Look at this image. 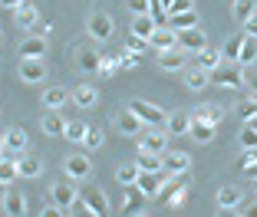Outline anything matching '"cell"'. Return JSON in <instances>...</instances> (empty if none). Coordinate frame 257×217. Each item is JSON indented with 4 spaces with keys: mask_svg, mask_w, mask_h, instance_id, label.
I'll list each match as a JSON object with an SVG mask.
<instances>
[{
    "mask_svg": "<svg viewBox=\"0 0 257 217\" xmlns=\"http://www.w3.org/2000/svg\"><path fill=\"white\" fill-rule=\"evenodd\" d=\"M125 109H132V112H136V119L142 122L145 128H165V122H168V112H165V109H159L155 102H145V99H128Z\"/></svg>",
    "mask_w": 257,
    "mask_h": 217,
    "instance_id": "6da1fadb",
    "label": "cell"
},
{
    "mask_svg": "<svg viewBox=\"0 0 257 217\" xmlns=\"http://www.w3.org/2000/svg\"><path fill=\"white\" fill-rule=\"evenodd\" d=\"M86 33H89V40H96V43H109L112 33H115L112 17H109L106 10H92V14L86 17Z\"/></svg>",
    "mask_w": 257,
    "mask_h": 217,
    "instance_id": "7a4b0ae2",
    "label": "cell"
},
{
    "mask_svg": "<svg viewBox=\"0 0 257 217\" xmlns=\"http://www.w3.org/2000/svg\"><path fill=\"white\" fill-rule=\"evenodd\" d=\"M63 174H66L69 181H86L92 174V161L86 151H73V155L63 158Z\"/></svg>",
    "mask_w": 257,
    "mask_h": 217,
    "instance_id": "3957f363",
    "label": "cell"
},
{
    "mask_svg": "<svg viewBox=\"0 0 257 217\" xmlns=\"http://www.w3.org/2000/svg\"><path fill=\"white\" fill-rule=\"evenodd\" d=\"M50 201L60 204L63 210H69L76 201H79V187H76V181H69V178L53 181V184H50Z\"/></svg>",
    "mask_w": 257,
    "mask_h": 217,
    "instance_id": "277c9868",
    "label": "cell"
},
{
    "mask_svg": "<svg viewBox=\"0 0 257 217\" xmlns=\"http://www.w3.org/2000/svg\"><path fill=\"white\" fill-rule=\"evenodd\" d=\"M46 50H50V43H46L43 33H27L20 40V46H17V56L20 60H43Z\"/></svg>",
    "mask_w": 257,
    "mask_h": 217,
    "instance_id": "5b68a950",
    "label": "cell"
},
{
    "mask_svg": "<svg viewBox=\"0 0 257 217\" xmlns=\"http://www.w3.org/2000/svg\"><path fill=\"white\" fill-rule=\"evenodd\" d=\"M211 79L221 86V89H241L244 86V66L241 63H224L221 69H214Z\"/></svg>",
    "mask_w": 257,
    "mask_h": 217,
    "instance_id": "8992f818",
    "label": "cell"
},
{
    "mask_svg": "<svg viewBox=\"0 0 257 217\" xmlns=\"http://www.w3.org/2000/svg\"><path fill=\"white\" fill-rule=\"evenodd\" d=\"M139 151L165 155V151H168V132H165V128H145V132L139 135Z\"/></svg>",
    "mask_w": 257,
    "mask_h": 217,
    "instance_id": "52a82bcc",
    "label": "cell"
},
{
    "mask_svg": "<svg viewBox=\"0 0 257 217\" xmlns=\"http://www.w3.org/2000/svg\"><path fill=\"white\" fill-rule=\"evenodd\" d=\"M155 63H159L162 73H185L188 69V53L182 50V46H175V50H165L155 56Z\"/></svg>",
    "mask_w": 257,
    "mask_h": 217,
    "instance_id": "ba28073f",
    "label": "cell"
},
{
    "mask_svg": "<svg viewBox=\"0 0 257 217\" xmlns=\"http://www.w3.org/2000/svg\"><path fill=\"white\" fill-rule=\"evenodd\" d=\"M178 46H182L188 56H191V53L198 56V53L208 46V33H204L201 27H191V30H178Z\"/></svg>",
    "mask_w": 257,
    "mask_h": 217,
    "instance_id": "9c48e42d",
    "label": "cell"
},
{
    "mask_svg": "<svg viewBox=\"0 0 257 217\" xmlns=\"http://www.w3.org/2000/svg\"><path fill=\"white\" fill-rule=\"evenodd\" d=\"M17 73H20V83L37 86V83H43V79H46V63L43 60H20Z\"/></svg>",
    "mask_w": 257,
    "mask_h": 217,
    "instance_id": "30bf717a",
    "label": "cell"
},
{
    "mask_svg": "<svg viewBox=\"0 0 257 217\" xmlns=\"http://www.w3.org/2000/svg\"><path fill=\"white\" fill-rule=\"evenodd\" d=\"M40 128H43V135H50V138H66V119H63L60 112H53V109H46V112L40 115Z\"/></svg>",
    "mask_w": 257,
    "mask_h": 217,
    "instance_id": "8fae6325",
    "label": "cell"
},
{
    "mask_svg": "<svg viewBox=\"0 0 257 217\" xmlns=\"http://www.w3.org/2000/svg\"><path fill=\"white\" fill-rule=\"evenodd\" d=\"M165 178H168L165 171H159V174L142 171V174H139V181H136V187L142 191L145 197H159V194H162V187H165Z\"/></svg>",
    "mask_w": 257,
    "mask_h": 217,
    "instance_id": "7c38bea8",
    "label": "cell"
},
{
    "mask_svg": "<svg viewBox=\"0 0 257 217\" xmlns=\"http://www.w3.org/2000/svg\"><path fill=\"white\" fill-rule=\"evenodd\" d=\"M115 128H119L125 138H139V135L145 132V125L136 119V112H132V109H122V112L115 115Z\"/></svg>",
    "mask_w": 257,
    "mask_h": 217,
    "instance_id": "4fadbf2b",
    "label": "cell"
},
{
    "mask_svg": "<svg viewBox=\"0 0 257 217\" xmlns=\"http://www.w3.org/2000/svg\"><path fill=\"white\" fill-rule=\"evenodd\" d=\"M79 197H83V201L92 207V214H96V217H109V197L102 194L99 187H83V191H79Z\"/></svg>",
    "mask_w": 257,
    "mask_h": 217,
    "instance_id": "5bb4252c",
    "label": "cell"
},
{
    "mask_svg": "<svg viewBox=\"0 0 257 217\" xmlns=\"http://www.w3.org/2000/svg\"><path fill=\"white\" fill-rule=\"evenodd\" d=\"M149 46H152V50H155V53L175 50V46H178V30H172V27H159V30L152 33Z\"/></svg>",
    "mask_w": 257,
    "mask_h": 217,
    "instance_id": "9a60e30c",
    "label": "cell"
},
{
    "mask_svg": "<svg viewBox=\"0 0 257 217\" xmlns=\"http://www.w3.org/2000/svg\"><path fill=\"white\" fill-rule=\"evenodd\" d=\"M4 148H7V155L20 158L23 151H27V132H23V128H7V132H4Z\"/></svg>",
    "mask_w": 257,
    "mask_h": 217,
    "instance_id": "2e32d148",
    "label": "cell"
},
{
    "mask_svg": "<svg viewBox=\"0 0 257 217\" xmlns=\"http://www.w3.org/2000/svg\"><path fill=\"white\" fill-rule=\"evenodd\" d=\"M14 23L20 27V30H27V33H33L40 27V10L33 7V4H27V7H20V10H14Z\"/></svg>",
    "mask_w": 257,
    "mask_h": 217,
    "instance_id": "e0dca14e",
    "label": "cell"
},
{
    "mask_svg": "<svg viewBox=\"0 0 257 217\" xmlns=\"http://www.w3.org/2000/svg\"><path fill=\"white\" fill-rule=\"evenodd\" d=\"M4 214L7 217H23L27 214V197L20 194V191H14V187H10V191H4Z\"/></svg>",
    "mask_w": 257,
    "mask_h": 217,
    "instance_id": "ac0fdd59",
    "label": "cell"
},
{
    "mask_svg": "<svg viewBox=\"0 0 257 217\" xmlns=\"http://www.w3.org/2000/svg\"><path fill=\"white\" fill-rule=\"evenodd\" d=\"M76 66L83 69V73H99V66H102V56H99L92 46H79V50H76Z\"/></svg>",
    "mask_w": 257,
    "mask_h": 217,
    "instance_id": "d6986e66",
    "label": "cell"
},
{
    "mask_svg": "<svg viewBox=\"0 0 257 217\" xmlns=\"http://www.w3.org/2000/svg\"><path fill=\"white\" fill-rule=\"evenodd\" d=\"M182 76H185V86H188L191 92H201L204 86H211V73H208V69H201V66H188Z\"/></svg>",
    "mask_w": 257,
    "mask_h": 217,
    "instance_id": "ffe728a7",
    "label": "cell"
},
{
    "mask_svg": "<svg viewBox=\"0 0 257 217\" xmlns=\"http://www.w3.org/2000/svg\"><path fill=\"white\" fill-rule=\"evenodd\" d=\"M69 99H73V92H66L63 86H50V89H43V109H53V112H60Z\"/></svg>",
    "mask_w": 257,
    "mask_h": 217,
    "instance_id": "44dd1931",
    "label": "cell"
},
{
    "mask_svg": "<svg viewBox=\"0 0 257 217\" xmlns=\"http://www.w3.org/2000/svg\"><path fill=\"white\" fill-rule=\"evenodd\" d=\"M191 171V155L188 151H175V155L165 158V174L172 178V174H188Z\"/></svg>",
    "mask_w": 257,
    "mask_h": 217,
    "instance_id": "7402d4cb",
    "label": "cell"
},
{
    "mask_svg": "<svg viewBox=\"0 0 257 217\" xmlns=\"http://www.w3.org/2000/svg\"><path fill=\"white\" fill-rule=\"evenodd\" d=\"M195 66H201V69H208V73H214V69L224 66V53L214 50V46H204V50L198 53V63H195Z\"/></svg>",
    "mask_w": 257,
    "mask_h": 217,
    "instance_id": "603a6c76",
    "label": "cell"
},
{
    "mask_svg": "<svg viewBox=\"0 0 257 217\" xmlns=\"http://www.w3.org/2000/svg\"><path fill=\"white\" fill-rule=\"evenodd\" d=\"M191 119H198V122H208V125H214L218 128V122L224 119V109H221L218 102H208V105H198L195 112H191Z\"/></svg>",
    "mask_w": 257,
    "mask_h": 217,
    "instance_id": "cb8c5ba5",
    "label": "cell"
},
{
    "mask_svg": "<svg viewBox=\"0 0 257 217\" xmlns=\"http://www.w3.org/2000/svg\"><path fill=\"white\" fill-rule=\"evenodd\" d=\"M241 204H244V191L237 184L218 187V207H241Z\"/></svg>",
    "mask_w": 257,
    "mask_h": 217,
    "instance_id": "d4e9b609",
    "label": "cell"
},
{
    "mask_svg": "<svg viewBox=\"0 0 257 217\" xmlns=\"http://www.w3.org/2000/svg\"><path fill=\"white\" fill-rule=\"evenodd\" d=\"M132 37H142V40H152V33L159 30V23H155V17L145 14V17H132Z\"/></svg>",
    "mask_w": 257,
    "mask_h": 217,
    "instance_id": "484cf974",
    "label": "cell"
},
{
    "mask_svg": "<svg viewBox=\"0 0 257 217\" xmlns=\"http://www.w3.org/2000/svg\"><path fill=\"white\" fill-rule=\"evenodd\" d=\"M165 27H172V30H191V27H201V20H198L195 10H185V14H168Z\"/></svg>",
    "mask_w": 257,
    "mask_h": 217,
    "instance_id": "4316f807",
    "label": "cell"
},
{
    "mask_svg": "<svg viewBox=\"0 0 257 217\" xmlns=\"http://www.w3.org/2000/svg\"><path fill=\"white\" fill-rule=\"evenodd\" d=\"M231 14H234V20L241 23V27H247L257 17V4L254 0H234V4H231Z\"/></svg>",
    "mask_w": 257,
    "mask_h": 217,
    "instance_id": "83f0119b",
    "label": "cell"
},
{
    "mask_svg": "<svg viewBox=\"0 0 257 217\" xmlns=\"http://www.w3.org/2000/svg\"><path fill=\"white\" fill-rule=\"evenodd\" d=\"M73 102L79 105V109H96V102H99V92L92 89L89 83H83V86H76V89H73Z\"/></svg>",
    "mask_w": 257,
    "mask_h": 217,
    "instance_id": "f1b7e54d",
    "label": "cell"
},
{
    "mask_svg": "<svg viewBox=\"0 0 257 217\" xmlns=\"http://www.w3.org/2000/svg\"><path fill=\"white\" fill-rule=\"evenodd\" d=\"M17 174H20L17 158L14 155H0V187H10L17 181Z\"/></svg>",
    "mask_w": 257,
    "mask_h": 217,
    "instance_id": "f546056e",
    "label": "cell"
},
{
    "mask_svg": "<svg viewBox=\"0 0 257 217\" xmlns=\"http://www.w3.org/2000/svg\"><path fill=\"white\" fill-rule=\"evenodd\" d=\"M136 165H139V171L159 174V171H165V158H162V155H149V151H139Z\"/></svg>",
    "mask_w": 257,
    "mask_h": 217,
    "instance_id": "4dcf8cb0",
    "label": "cell"
},
{
    "mask_svg": "<svg viewBox=\"0 0 257 217\" xmlns=\"http://www.w3.org/2000/svg\"><path fill=\"white\" fill-rule=\"evenodd\" d=\"M17 168H20V178H40L43 174V161L33 155H20L17 158Z\"/></svg>",
    "mask_w": 257,
    "mask_h": 217,
    "instance_id": "1f68e13d",
    "label": "cell"
},
{
    "mask_svg": "<svg viewBox=\"0 0 257 217\" xmlns=\"http://www.w3.org/2000/svg\"><path fill=\"white\" fill-rule=\"evenodd\" d=\"M188 135L195 138L198 145H211V142H214V125H208V122H198V119H191V128H188Z\"/></svg>",
    "mask_w": 257,
    "mask_h": 217,
    "instance_id": "d6a6232c",
    "label": "cell"
},
{
    "mask_svg": "<svg viewBox=\"0 0 257 217\" xmlns=\"http://www.w3.org/2000/svg\"><path fill=\"white\" fill-rule=\"evenodd\" d=\"M188 128H191V115H185V112H172L165 122L168 135H188Z\"/></svg>",
    "mask_w": 257,
    "mask_h": 217,
    "instance_id": "836d02e7",
    "label": "cell"
},
{
    "mask_svg": "<svg viewBox=\"0 0 257 217\" xmlns=\"http://www.w3.org/2000/svg\"><path fill=\"white\" fill-rule=\"evenodd\" d=\"M244 40H247V33H234V37H231L224 46H221V53H224V63H237V56H241V46H244Z\"/></svg>",
    "mask_w": 257,
    "mask_h": 217,
    "instance_id": "e575fe53",
    "label": "cell"
},
{
    "mask_svg": "<svg viewBox=\"0 0 257 217\" xmlns=\"http://www.w3.org/2000/svg\"><path fill=\"white\" fill-rule=\"evenodd\" d=\"M139 174H142V171H139L136 161H128V165H119V168H115V181H119L122 187H132L139 181Z\"/></svg>",
    "mask_w": 257,
    "mask_h": 217,
    "instance_id": "d590c367",
    "label": "cell"
},
{
    "mask_svg": "<svg viewBox=\"0 0 257 217\" xmlns=\"http://www.w3.org/2000/svg\"><path fill=\"white\" fill-rule=\"evenodd\" d=\"M237 63H241V66H254V63H257V40H254V37H247V40H244Z\"/></svg>",
    "mask_w": 257,
    "mask_h": 217,
    "instance_id": "8d00e7d4",
    "label": "cell"
},
{
    "mask_svg": "<svg viewBox=\"0 0 257 217\" xmlns=\"http://www.w3.org/2000/svg\"><path fill=\"white\" fill-rule=\"evenodd\" d=\"M234 112L241 115L244 122H250V119H257V96H247V99H241V102L234 105Z\"/></svg>",
    "mask_w": 257,
    "mask_h": 217,
    "instance_id": "74e56055",
    "label": "cell"
},
{
    "mask_svg": "<svg viewBox=\"0 0 257 217\" xmlns=\"http://www.w3.org/2000/svg\"><path fill=\"white\" fill-rule=\"evenodd\" d=\"M86 132H89V125H86V122H79V119L66 122V138H69V142H76V145H83Z\"/></svg>",
    "mask_w": 257,
    "mask_h": 217,
    "instance_id": "f35d334b",
    "label": "cell"
},
{
    "mask_svg": "<svg viewBox=\"0 0 257 217\" xmlns=\"http://www.w3.org/2000/svg\"><path fill=\"white\" fill-rule=\"evenodd\" d=\"M237 145H241L244 151H254L257 148V128L254 125H244L241 135H237Z\"/></svg>",
    "mask_w": 257,
    "mask_h": 217,
    "instance_id": "ab89813d",
    "label": "cell"
},
{
    "mask_svg": "<svg viewBox=\"0 0 257 217\" xmlns=\"http://www.w3.org/2000/svg\"><path fill=\"white\" fill-rule=\"evenodd\" d=\"M155 4L159 0H128V10H132V17H145L155 10Z\"/></svg>",
    "mask_w": 257,
    "mask_h": 217,
    "instance_id": "60d3db41",
    "label": "cell"
},
{
    "mask_svg": "<svg viewBox=\"0 0 257 217\" xmlns=\"http://www.w3.org/2000/svg\"><path fill=\"white\" fill-rule=\"evenodd\" d=\"M102 142H106V135L99 132V128H89V132H86V138H83V145H86V148H92V151L102 148Z\"/></svg>",
    "mask_w": 257,
    "mask_h": 217,
    "instance_id": "b9f144b4",
    "label": "cell"
},
{
    "mask_svg": "<svg viewBox=\"0 0 257 217\" xmlns=\"http://www.w3.org/2000/svg\"><path fill=\"white\" fill-rule=\"evenodd\" d=\"M244 86H247V96H257V63L244 66Z\"/></svg>",
    "mask_w": 257,
    "mask_h": 217,
    "instance_id": "7bdbcfd3",
    "label": "cell"
},
{
    "mask_svg": "<svg viewBox=\"0 0 257 217\" xmlns=\"http://www.w3.org/2000/svg\"><path fill=\"white\" fill-rule=\"evenodd\" d=\"M125 50H128V53H136V56H139V53H145V50H149V40H142V37H132V33H128V40H125Z\"/></svg>",
    "mask_w": 257,
    "mask_h": 217,
    "instance_id": "ee69618b",
    "label": "cell"
},
{
    "mask_svg": "<svg viewBox=\"0 0 257 217\" xmlns=\"http://www.w3.org/2000/svg\"><path fill=\"white\" fill-rule=\"evenodd\" d=\"M69 217H96V214H92V207L83 201V197H79V201H76L73 207H69Z\"/></svg>",
    "mask_w": 257,
    "mask_h": 217,
    "instance_id": "f6af8a7d",
    "label": "cell"
},
{
    "mask_svg": "<svg viewBox=\"0 0 257 217\" xmlns=\"http://www.w3.org/2000/svg\"><path fill=\"white\" fill-rule=\"evenodd\" d=\"M185 10H195V4L191 0H172L168 4V14H185Z\"/></svg>",
    "mask_w": 257,
    "mask_h": 217,
    "instance_id": "bcb514c9",
    "label": "cell"
},
{
    "mask_svg": "<svg viewBox=\"0 0 257 217\" xmlns=\"http://www.w3.org/2000/svg\"><path fill=\"white\" fill-rule=\"evenodd\" d=\"M139 60H142V56H136V53H125V56H119V69H132V66H139Z\"/></svg>",
    "mask_w": 257,
    "mask_h": 217,
    "instance_id": "7dc6e473",
    "label": "cell"
},
{
    "mask_svg": "<svg viewBox=\"0 0 257 217\" xmlns=\"http://www.w3.org/2000/svg\"><path fill=\"white\" fill-rule=\"evenodd\" d=\"M40 217H66V214H63V207H60V204H53V201H50L43 210H40Z\"/></svg>",
    "mask_w": 257,
    "mask_h": 217,
    "instance_id": "c3c4849f",
    "label": "cell"
},
{
    "mask_svg": "<svg viewBox=\"0 0 257 217\" xmlns=\"http://www.w3.org/2000/svg\"><path fill=\"white\" fill-rule=\"evenodd\" d=\"M214 217H244V214H241V207H218Z\"/></svg>",
    "mask_w": 257,
    "mask_h": 217,
    "instance_id": "681fc988",
    "label": "cell"
},
{
    "mask_svg": "<svg viewBox=\"0 0 257 217\" xmlns=\"http://www.w3.org/2000/svg\"><path fill=\"white\" fill-rule=\"evenodd\" d=\"M244 33H247V37H254V40H257V17H254V20L247 23V27H244Z\"/></svg>",
    "mask_w": 257,
    "mask_h": 217,
    "instance_id": "f907efd6",
    "label": "cell"
},
{
    "mask_svg": "<svg viewBox=\"0 0 257 217\" xmlns=\"http://www.w3.org/2000/svg\"><path fill=\"white\" fill-rule=\"evenodd\" d=\"M0 4H7V7H14V10H20V7H27V0H0Z\"/></svg>",
    "mask_w": 257,
    "mask_h": 217,
    "instance_id": "816d5d0a",
    "label": "cell"
},
{
    "mask_svg": "<svg viewBox=\"0 0 257 217\" xmlns=\"http://www.w3.org/2000/svg\"><path fill=\"white\" fill-rule=\"evenodd\" d=\"M241 171H244V174H250V178H254V181H257V165H244V168H241Z\"/></svg>",
    "mask_w": 257,
    "mask_h": 217,
    "instance_id": "f5cc1de1",
    "label": "cell"
},
{
    "mask_svg": "<svg viewBox=\"0 0 257 217\" xmlns=\"http://www.w3.org/2000/svg\"><path fill=\"white\" fill-rule=\"evenodd\" d=\"M247 214H250V217H257V201H254V204H247Z\"/></svg>",
    "mask_w": 257,
    "mask_h": 217,
    "instance_id": "db71d44e",
    "label": "cell"
},
{
    "mask_svg": "<svg viewBox=\"0 0 257 217\" xmlns=\"http://www.w3.org/2000/svg\"><path fill=\"white\" fill-rule=\"evenodd\" d=\"M0 155H7V148H4V135H0Z\"/></svg>",
    "mask_w": 257,
    "mask_h": 217,
    "instance_id": "11a10c76",
    "label": "cell"
},
{
    "mask_svg": "<svg viewBox=\"0 0 257 217\" xmlns=\"http://www.w3.org/2000/svg\"><path fill=\"white\" fill-rule=\"evenodd\" d=\"M247 125H254V128H257V119H250V122H247Z\"/></svg>",
    "mask_w": 257,
    "mask_h": 217,
    "instance_id": "9f6ffc18",
    "label": "cell"
},
{
    "mask_svg": "<svg viewBox=\"0 0 257 217\" xmlns=\"http://www.w3.org/2000/svg\"><path fill=\"white\" fill-rule=\"evenodd\" d=\"M136 217H149V214H136Z\"/></svg>",
    "mask_w": 257,
    "mask_h": 217,
    "instance_id": "6f0895ef",
    "label": "cell"
}]
</instances>
